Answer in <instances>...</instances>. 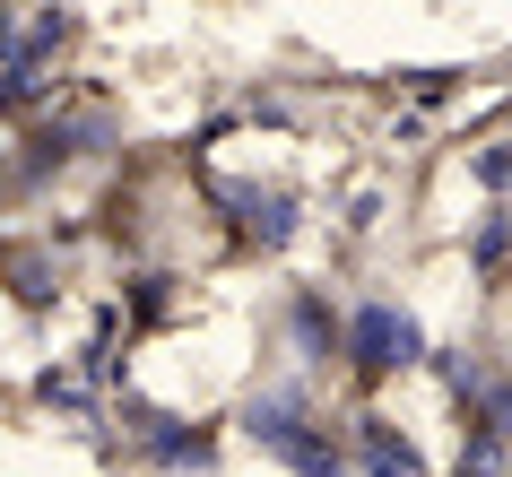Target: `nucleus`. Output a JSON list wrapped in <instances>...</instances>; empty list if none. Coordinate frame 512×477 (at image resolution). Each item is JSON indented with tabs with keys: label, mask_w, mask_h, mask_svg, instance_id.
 Here are the masks:
<instances>
[{
	"label": "nucleus",
	"mask_w": 512,
	"mask_h": 477,
	"mask_svg": "<svg viewBox=\"0 0 512 477\" xmlns=\"http://www.w3.org/2000/svg\"><path fill=\"white\" fill-rule=\"evenodd\" d=\"M191 191H200V217L226 235V252L252 261V269L296 261L304 243H313V226H322L313 217L322 200L296 174H217V165H191Z\"/></svg>",
	"instance_id": "1"
},
{
	"label": "nucleus",
	"mask_w": 512,
	"mask_h": 477,
	"mask_svg": "<svg viewBox=\"0 0 512 477\" xmlns=\"http://www.w3.org/2000/svg\"><path fill=\"white\" fill-rule=\"evenodd\" d=\"M434 356V321L417 313V295L400 287H348L339 313V382L356 399H391L400 382H417Z\"/></svg>",
	"instance_id": "2"
},
{
	"label": "nucleus",
	"mask_w": 512,
	"mask_h": 477,
	"mask_svg": "<svg viewBox=\"0 0 512 477\" xmlns=\"http://www.w3.org/2000/svg\"><path fill=\"white\" fill-rule=\"evenodd\" d=\"M339 313L348 287L339 278H287L261 304V365L252 373H296V382H339Z\"/></svg>",
	"instance_id": "3"
},
{
	"label": "nucleus",
	"mask_w": 512,
	"mask_h": 477,
	"mask_svg": "<svg viewBox=\"0 0 512 477\" xmlns=\"http://www.w3.org/2000/svg\"><path fill=\"white\" fill-rule=\"evenodd\" d=\"M322 408H330L322 382H296V373H252V382L235 391V408H226V443L252 451V460H278V451L296 443Z\"/></svg>",
	"instance_id": "4"
},
{
	"label": "nucleus",
	"mask_w": 512,
	"mask_h": 477,
	"mask_svg": "<svg viewBox=\"0 0 512 477\" xmlns=\"http://www.w3.org/2000/svg\"><path fill=\"white\" fill-rule=\"evenodd\" d=\"M348 477H434V451L391 399H356L348 408Z\"/></svg>",
	"instance_id": "5"
},
{
	"label": "nucleus",
	"mask_w": 512,
	"mask_h": 477,
	"mask_svg": "<svg viewBox=\"0 0 512 477\" xmlns=\"http://www.w3.org/2000/svg\"><path fill=\"white\" fill-rule=\"evenodd\" d=\"M113 313H122V339L131 347H148V339H165L174 321H183V304H191V278L174 261H122V278H113Z\"/></svg>",
	"instance_id": "6"
},
{
	"label": "nucleus",
	"mask_w": 512,
	"mask_h": 477,
	"mask_svg": "<svg viewBox=\"0 0 512 477\" xmlns=\"http://www.w3.org/2000/svg\"><path fill=\"white\" fill-rule=\"evenodd\" d=\"M18 399H27L35 417H53L61 434H87V443L105 434V399L79 382V365H70V356H35L27 382H18Z\"/></svg>",
	"instance_id": "7"
},
{
	"label": "nucleus",
	"mask_w": 512,
	"mask_h": 477,
	"mask_svg": "<svg viewBox=\"0 0 512 477\" xmlns=\"http://www.w3.org/2000/svg\"><path fill=\"white\" fill-rule=\"evenodd\" d=\"M460 278L469 295H504L512 287V209H469L460 217Z\"/></svg>",
	"instance_id": "8"
},
{
	"label": "nucleus",
	"mask_w": 512,
	"mask_h": 477,
	"mask_svg": "<svg viewBox=\"0 0 512 477\" xmlns=\"http://www.w3.org/2000/svg\"><path fill=\"white\" fill-rule=\"evenodd\" d=\"M478 79L486 70H469V61H400V70H391V96H400V113L434 122V113H452Z\"/></svg>",
	"instance_id": "9"
},
{
	"label": "nucleus",
	"mask_w": 512,
	"mask_h": 477,
	"mask_svg": "<svg viewBox=\"0 0 512 477\" xmlns=\"http://www.w3.org/2000/svg\"><path fill=\"white\" fill-rule=\"evenodd\" d=\"M270 469H278V477H348V408L330 399V408H322L313 425H304V434H296L287 451H278Z\"/></svg>",
	"instance_id": "10"
},
{
	"label": "nucleus",
	"mask_w": 512,
	"mask_h": 477,
	"mask_svg": "<svg viewBox=\"0 0 512 477\" xmlns=\"http://www.w3.org/2000/svg\"><path fill=\"white\" fill-rule=\"evenodd\" d=\"M460 183H469V200H486V209H512V139L504 131H469L452 148Z\"/></svg>",
	"instance_id": "11"
},
{
	"label": "nucleus",
	"mask_w": 512,
	"mask_h": 477,
	"mask_svg": "<svg viewBox=\"0 0 512 477\" xmlns=\"http://www.w3.org/2000/svg\"><path fill=\"white\" fill-rule=\"evenodd\" d=\"M391 209H400V183L391 174H374V183H348V191H330V226L348 243H374L382 226H391Z\"/></svg>",
	"instance_id": "12"
},
{
	"label": "nucleus",
	"mask_w": 512,
	"mask_h": 477,
	"mask_svg": "<svg viewBox=\"0 0 512 477\" xmlns=\"http://www.w3.org/2000/svg\"><path fill=\"white\" fill-rule=\"evenodd\" d=\"M452 425H469V434H495V443H504L512 451V365L504 373H495V382H486V391L478 399H469V408H460V417Z\"/></svg>",
	"instance_id": "13"
},
{
	"label": "nucleus",
	"mask_w": 512,
	"mask_h": 477,
	"mask_svg": "<svg viewBox=\"0 0 512 477\" xmlns=\"http://www.w3.org/2000/svg\"><path fill=\"white\" fill-rule=\"evenodd\" d=\"M434 477H443V469H434Z\"/></svg>",
	"instance_id": "14"
},
{
	"label": "nucleus",
	"mask_w": 512,
	"mask_h": 477,
	"mask_svg": "<svg viewBox=\"0 0 512 477\" xmlns=\"http://www.w3.org/2000/svg\"><path fill=\"white\" fill-rule=\"evenodd\" d=\"M504 477H512V469H504Z\"/></svg>",
	"instance_id": "15"
}]
</instances>
